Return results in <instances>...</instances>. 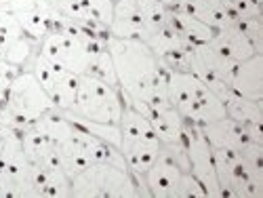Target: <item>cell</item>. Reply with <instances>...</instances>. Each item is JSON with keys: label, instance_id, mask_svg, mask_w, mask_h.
I'll list each match as a JSON object with an SVG mask.
<instances>
[{"label": "cell", "instance_id": "9a60e30c", "mask_svg": "<svg viewBox=\"0 0 263 198\" xmlns=\"http://www.w3.org/2000/svg\"><path fill=\"white\" fill-rule=\"evenodd\" d=\"M21 143H24V152L32 165L45 167V169L61 167L57 156V146L47 135H42L34 124L21 131Z\"/></svg>", "mask_w": 263, "mask_h": 198}, {"label": "cell", "instance_id": "4fadbf2b", "mask_svg": "<svg viewBox=\"0 0 263 198\" xmlns=\"http://www.w3.org/2000/svg\"><path fill=\"white\" fill-rule=\"evenodd\" d=\"M206 45L232 61H245L257 53L255 47L251 45V40L245 36V32L236 24L221 28V30H215L213 38L206 42Z\"/></svg>", "mask_w": 263, "mask_h": 198}, {"label": "cell", "instance_id": "52a82bcc", "mask_svg": "<svg viewBox=\"0 0 263 198\" xmlns=\"http://www.w3.org/2000/svg\"><path fill=\"white\" fill-rule=\"evenodd\" d=\"M183 146H185V154L190 160V173L202 184V188L206 190V196L221 198V188H219L215 165H213V148L209 146L200 124L185 120Z\"/></svg>", "mask_w": 263, "mask_h": 198}, {"label": "cell", "instance_id": "9c48e42d", "mask_svg": "<svg viewBox=\"0 0 263 198\" xmlns=\"http://www.w3.org/2000/svg\"><path fill=\"white\" fill-rule=\"evenodd\" d=\"M183 169L171 160L166 154H158V158L154 160L145 173H143V182L149 192V196L156 198H179V186L183 177Z\"/></svg>", "mask_w": 263, "mask_h": 198}, {"label": "cell", "instance_id": "3957f363", "mask_svg": "<svg viewBox=\"0 0 263 198\" xmlns=\"http://www.w3.org/2000/svg\"><path fill=\"white\" fill-rule=\"evenodd\" d=\"M76 198H137L149 196L141 175L107 163H93L72 177Z\"/></svg>", "mask_w": 263, "mask_h": 198}, {"label": "cell", "instance_id": "7a4b0ae2", "mask_svg": "<svg viewBox=\"0 0 263 198\" xmlns=\"http://www.w3.org/2000/svg\"><path fill=\"white\" fill-rule=\"evenodd\" d=\"M162 65V63H160ZM164 68L168 103L177 110L179 116L194 124H206L228 116L226 105L209 86L187 70Z\"/></svg>", "mask_w": 263, "mask_h": 198}, {"label": "cell", "instance_id": "ac0fdd59", "mask_svg": "<svg viewBox=\"0 0 263 198\" xmlns=\"http://www.w3.org/2000/svg\"><path fill=\"white\" fill-rule=\"evenodd\" d=\"M72 3H76L95 24L109 32V24H112L114 15V0H72Z\"/></svg>", "mask_w": 263, "mask_h": 198}, {"label": "cell", "instance_id": "d6986e66", "mask_svg": "<svg viewBox=\"0 0 263 198\" xmlns=\"http://www.w3.org/2000/svg\"><path fill=\"white\" fill-rule=\"evenodd\" d=\"M89 74L95 76V78L105 80L107 84L118 86V82H116V72H114V63H112V57H109L107 47L99 49V51L93 55L91 65H89Z\"/></svg>", "mask_w": 263, "mask_h": 198}, {"label": "cell", "instance_id": "e0dca14e", "mask_svg": "<svg viewBox=\"0 0 263 198\" xmlns=\"http://www.w3.org/2000/svg\"><path fill=\"white\" fill-rule=\"evenodd\" d=\"M223 105H226V114L240 124H247V122H261L263 124L261 101H251V99H245V97L234 93L223 101Z\"/></svg>", "mask_w": 263, "mask_h": 198}, {"label": "cell", "instance_id": "30bf717a", "mask_svg": "<svg viewBox=\"0 0 263 198\" xmlns=\"http://www.w3.org/2000/svg\"><path fill=\"white\" fill-rule=\"evenodd\" d=\"M109 36L114 38H139L145 42L147 24L139 0H114V15L109 24Z\"/></svg>", "mask_w": 263, "mask_h": 198}, {"label": "cell", "instance_id": "2e32d148", "mask_svg": "<svg viewBox=\"0 0 263 198\" xmlns=\"http://www.w3.org/2000/svg\"><path fill=\"white\" fill-rule=\"evenodd\" d=\"M168 21L177 28V32L183 36V40L190 47L204 45V42H209L215 34V30L211 26H206L200 19H196L194 15H190L183 9H168Z\"/></svg>", "mask_w": 263, "mask_h": 198}, {"label": "cell", "instance_id": "8992f818", "mask_svg": "<svg viewBox=\"0 0 263 198\" xmlns=\"http://www.w3.org/2000/svg\"><path fill=\"white\" fill-rule=\"evenodd\" d=\"M122 110L124 101L118 86L107 84L105 80L95 78L91 74H82L78 78L76 99L68 112L93 122L120 124Z\"/></svg>", "mask_w": 263, "mask_h": 198}, {"label": "cell", "instance_id": "7402d4cb", "mask_svg": "<svg viewBox=\"0 0 263 198\" xmlns=\"http://www.w3.org/2000/svg\"><path fill=\"white\" fill-rule=\"evenodd\" d=\"M156 3L164 5L166 9H175V7H179V3H181V0H156Z\"/></svg>", "mask_w": 263, "mask_h": 198}, {"label": "cell", "instance_id": "6da1fadb", "mask_svg": "<svg viewBox=\"0 0 263 198\" xmlns=\"http://www.w3.org/2000/svg\"><path fill=\"white\" fill-rule=\"evenodd\" d=\"M116 72V82L122 101H143L149 107H166L164 68L143 40L139 38H105Z\"/></svg>", "mask_w": 263, "mask_h": 198}, {"label": "cell", "instance_id": "8fae6325", "mask_svg": "<svg viewBox=\"0 0 263 198\" xmlns=\"http://www.w3.org/2000/svg\"><path fill=\"white\" fill-rule=\"evenodd\" d=\"M230 89L251 101H261L263 99V55L255 53L253 57L238 61L232 80H230Z\"/></svg>", "mask_w": 263, "mask_h": 198}, {"label": "cell", "instance_id": "5b68a950", "mask_svg": "<svg viewBox=\"0 0 263 198\" xmlns=\"http://www.w3.org/2000/svg\"><path fill=\"white\" fill-rule=\"evenodd\" d=\"M53 110H57L53 99L42 89V84L38 82L32 70H21L13 78L7 93V105H5L7 127L21 133L24 129H28L38 118L53 112Z\"/></svg>", "mask_w": 263, "mask_h": 198}, {"label": "cell", "instance_id": "7c38bea8", "mask_svg": "<svg viewBox=\"0 0 263 198\" xmlns=\"http://www.w3.org/2000/svg\"><path fill=\"white\" fill-rule=\"evenodd\" d=\"M200 129H202V133H204V137H206V141H209V146L213 150L221 148V150H236V152H240L249 143L245 127L240 122H236L234 118H230V116H223L219 120L200 124Z\"/></svg>", "mask_w": 263, "mask_h": 198}, {"label": "cell", "instance_id": "ffe728a7", "mask_svg": "<svg viewBox=\"0 0 263 198\" xmlns=\"http://www.w3.org/2000/svg\"><path fill=\"white\" fill-rule=\"evenodd\" d=\"M236 26L245 32V36L251 40L255 51L263 53V24H261V17H240L236 21Z\"/></svg>", "mask_w": 263, "mask_h": 198}, {"label": "cell", "instance_id": "ba28073f", "mask_svg": "<svg viewBox=\"0 0 263 198\" xmlns=\"http://www.w3.org/2000/svg\"><path fill=\"white\" fill-rule=\"evenodd\" d=\"M28 70L34 72V76L42 84V89L49 93V97L53 99V103L59 112L72 107V103L76 99V91H78V78H80L78 74L61 68L57 63H51L40 53L34 57V61L30 63Z\"/></svg>", "mask_w": 263, "mask_h": 198}, {"label": "cell", "instance_id": "5bb4252c", "mask_svg": "<svg viewBox=\"0 0 263 198\" xmlns=\"http://www.w3.org/2000/svg\"><path fill=\"white\" fill-rule=\"evenodd\" d=\"M32 186L36 198H68L72 196V179L61 167H36L32 165Z\"/></svg>", "mask_w": 263, "mask_h": 198}, {"label": "cell", "instance_id": "277c9868", "mask_svg": "<svg viewBox=\"0 0 263 198\" xmlns=\"http://www.w3.org/2000/svg\"><path fill=\"white\" fill-rule=\"evenodd\" d=\"M160 139L152 122L137 110L124 103L120 116V154L133 175H141L154 165L160 154Z\"/></svg>", "mask_w": 263, "mask_h": 198}, {"label": "cell", "instance_id": "603a6c76", "mask_svg": "<svg viewBox=\"0 0 263 198\" xmlns=\"http://www.w3.org/2000/svg\"><path fill=\"white\" fill-rule=\"evenodd\" d=\"M0 59H5V42L0 38Z\"/></svg>", "mask_w": 263, "mask_h": 198}, {"label": "cell", "instance_id": "44dd1931", "mask_svg": "<svg viewBox=\"0 0 263 198\" xmlns=\"http://www.w3.org/2000/svg\"><path fill=\"white\" fill-rule=\"evenodd\" d=\"M204 196H206V190L202 188V184L190 171H185L179 186V198H204Z\"/></svg>", "mask_w": 263, "mask_h": 198}]
</instances>
